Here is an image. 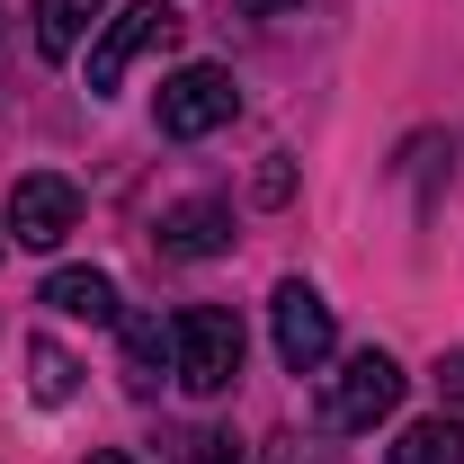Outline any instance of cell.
<instances>
[{
    "label": "cell",
    "mask_w": 464,
    "mask_h": 464,
    "mask_svg": "<svg viewBox=\"0 0 464 464\" xmlns=\"http://www.w3.org/2000/svg\"><path fill=\"white\" fill-rule=\"evenodd\" d=\"M170 384L179 393H197V402H215V393H232L241 384V322H232L224 304H188L170 322Z\"/></svg>",
    "instance_id": "6da1fadb"
},
{
    "label": "cell",
    "mask_w": 464,
    "mask_h": 464,
    "mask_svg": "<svg viewBox=\"0 0 464 464\" xmlns=\"http://www.w3.org/2000/svg\"><path fill=\"white\" fill-rule=\"evenodd\" d=\"M27 393H36L45 411H63L72 393H81V366H72L54 340H27Z\"/></svg>",
    "instance_id": "7c38bea8"
},
{
    "label": "cell",
    "mask_w": 464,
    "mask_h": 464,
    "mask_svg": "<svg viewBox=\"0 0 464 464\" xmlns=\"http://www.w3.org/2000/svg\"><path fill=\"white\" fill-rule=\"evenodd\" d=\"M402 402V366L384 357V348H357L340 375L322 384V429H340V438H366L375 420H393Z\"/></svg>",
    "instance_id": "7a4b0ae2"
},
{
    "label": "cell",
    "mask_w": 464,
    "mask_h": 464,
    "mask_svg": "<svg viewBox=\"0 0 464 464\" xmlns=\"http://www.w3.org/2000/svg\"><path fill=\"white\" fill-rule=\"evenodd\" d=\"M259 464H331V456H322V447H304V438H268Z\"/></svg>",
    "instance_id": "5bb4252c"
},
{
    "label": "cell",
    "mask_w": 464,
    "mask_h": 464,
    "mask_svg": "<svg viewBox=\"0 0 464 464\" xmlns=\"http://www.w3.org/2000/svg\"><path fill=\"white\" fill-rule=\"evenodd\" d=\"M286 188H295V170H286V152H268V170H259V197H268V206H286Z\"/></svg>",
    "instance_id": "9a60e30c"
},
{
    "label": "cell",
    "mask_w": 464,
    "mask_h": 464,
    "mask_svg": "<svg viewBox=\"0 0 464 464\" xmlns=\"http://www.w3.org/2000/svg\"><path fill=\"white\" fill-rule=\"evenodd\" d=\"M268 340H277V366H286V375H322L331 348H340V322H331L322 286L286 277V286L268 295Z\"/></svg>",
    "instance_id": "3957f363"
},
{
    "label": "cell",
    "mask_w": 464,
    "mask_h": 464,
    "mask_svg": "<svg viewBox=\"0 0 464 464\" xmlns=\"http://www.w3.org/2000/svg\"><path fill=\"white\" fill-rule=\"evenodd\" d=\"M179 36V9L170 0H134V9H116L108 27H99V45H90V90H125V72L152 54V45H170Z\"/></svg>",
    "instance_id": "5b68a950"
},
{
    "label": "cell",
    "mask_w": 464,
    "mask_h": 464,
    "mask_svg": "<svg viewBox=\"0 0 464 464\" xmlns=\"http://www.w3.org/2000/svg\"><path fill=\"white\" fill-rule=\"evenodd\" d=\"M232 108H241V90H232L224 63H188L161 81V134L170 143H206L215 125H232Z\"/></svg>",
    "instance_id": "277c9868"
},
{
    "label": "cell",
    "mask_w": 464,
    "mask_h": 464,
    "mask_svg": "<svg viewBox=\"0 0 464 464\" xmlns=\"http://www.w3.org/2000/svg\"><path fill=\"white\" fill-rule=\"evenodd\" d=\"M384 464H464V420H447V411L438 420H411Z\"/></svg>",
    "instance_id": "8fae6325"
},
{
    "label": "cell",
    "mask_w": 464,
    "mask_h": 464,
    "mask_svg": "<svg viewBox=\"0 0 464 464\" xmlns=\"http://www.w3.org/2000/svg\"><path fill=\"white\" fill-rule=\"evenodd\" d=\"M9 232H18V250H54L81 232V188L63 170H27L9 188Z\"/></svg>",
    "instance_id": "8992f818"
},
{
    "label": "cell",
    "mask_w": 464,
    "mask_h": 464,
    "mask_svg": "<svg viewBox=\"0 0 464 464\" xmlns=\"http://www.w3.org/2000/svg\"><path fill=\"white\" fill-rule=\"evenodd\" d=\"M45 304H54L63 322H90V331H99V322H125L108 268H54V277H45Z\"/></svg>",
    "instance_id": "30bf717a"
},
{
    "label": "cell",
    "mask_w": 464,
    "mask_h": 464,
    "mask_svg": "<svg viewBox=\"0 0 464 464\" xmlns=\"http://www.w3.org/2000/svg\"><path fill=\"white\" fill-rule=\"evenodd\" d=\"M90 464H134V456H125V447H99V456H90Z\"/></svg>",
    "instance_id": "ac0fdd59"
},
{
    "label": "cell",
    "mask_w": 464,
    "mask_h": 464,
    "mask_svg": "<svg viewBox=\"0 0 464 464\" xmlns=\"http://www.w3.org/2000/svg\"><path fill=\"white\" fill-rule=\"evenodd\" d=\"M90 27H108V0H36L27 9V36H36L45 63H72L90 45Z\"/></svg>",
    "instance_id": "9c48e42d"
},
{
    "label": "cell",
    "mask_w": 464,
    "mask_h": 464,
    "mask_svg": "<svg viewBox=\"0 0 464 464\" xmlns=\"http://www.w3.org/2000/svg\"><path fill=\"white\" fill-rule=\"evenodd\" d=\"M179 464H241V438L232 429H188L179 438Z\"/></svg>",
    "instance_id": "4fadbf2b"
},
{
    "label": "cell",
    "mask_w": 464,
    "mask_h": 464,
    "mask_svg": "<svg viewBox=\"0 0 464 464\" xmlns=\"http://www.w3.org/2000/svg\"><path fill=\"white\" fill-rule=\"evenodd\" d=\"M438 393H447V402H464V340L438 357Z\"/></svg>",
    "instance_id": "2e32d148"
},
{
    "label": "cell",
    "mask_w": 464,
    "mask_h": 464,
    "mask_svg": "<svg viewBox=\"0 0 464 464\" xmlns=\"http://www.w3.org/2000/svg\"><path fill=\"white\" fill-rule=\"evenodd\" d=\"M170 322H161V313H125V322H116V375H125V393H134V402H152V393H161V384H170Z\"/></svg>",
    "instance_id": "52a82bcc"
},
{
    "label": "cell",
    "mask_w": 464,
    "mask_h": 464,
    "mask_svg": "<svg viewBox=\"0 0 464 464\" xmlns=\"http://www.w3.org/2000/svg\"><path fill=\"white\" fill-rule=\"evenodd\" d=\"M161 250H170V259H224V250H232V206H224V197H188V206H170V215H161Z\"/></svg>",
    "instance_id": "ba28073f"
},
{
    "label": "cell",
    "mask_w": 464,
    "mask_h": 464,
    "mask_svg": "<svg viewBox=\"0 0 464 464\" xmlns=\"http://www.w3.org/2000/svg\"><path fill=\"white\" fill-rule=\"evenodd\" d=\"M241 18H286V9H304V0H232Z\"/></svg>",
    "instance_id": "e0dca14e"
}]
</instances>
